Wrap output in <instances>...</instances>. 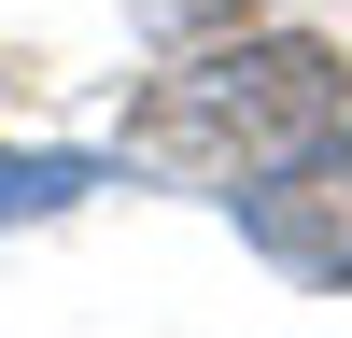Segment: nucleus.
I'll return each mask as SVG.
<instances>
[{
    "mask_svg": "<svg viewBox=\"0 0 352 338\" xmlns=\"http://www.w3.org/2000/svg\"><path fill=\"white\" fill-rule=\"evenodd\" d=\"M324 113H352V56L324 28H197V43H169V71L127 99L113 155L226 197L240 169H268L282 141H310Z\"/></svg>",
    "mask_w": 352,
    "mask_h": 338,
    "instance_id": "f257e3e1",
    "label": "nucleus"
},
{
    "mask_svg": "<svg viewBox=\"0 0 352 338\" xmlns=\"http://www.w3.org/2000/svg\"><path fill=\"white\" fill-rule=\"evenodd\" d=\"M226 225L296 296H352V113H324L310 141H282L268 169H240L226 183Z\"/></svg>",
    "mask_w": 352,
    "mask_h": 338,
    "instance_id": "f03ea898",
    "label": "nucleus"
},
{
    "mask_svg": "<svg viewBox=\"0 0 352 338\" xmlns=\"http://www.w3.org/2000/svg\"><path fill=\"white\" fill-rule=\"evenodd\" d=\"M127 155H0V225H43V212H71V197H99Z\"/></svg>",
    "mask_w": 352,
    "mask_h": 338,
    "instance_id": "7ed1b4c3",
    "label": "nucleus"
},
{
    "mask_svg": "<svg viewBox=\"0 0 352 338\" xmlns=\"http://www.w3.org/2000/svg\"><path fill=\"white\" fill-rule=\"evenodd\" d=\"M127 14H141V28H155V43H197V28H240V14H254V0H127Z\"/></svg>",
    "mask_w": 352,
    "mask_h": 338,
    "instance_id": "20e7f679",
    "label": "nucleus"
}]
</instances>
